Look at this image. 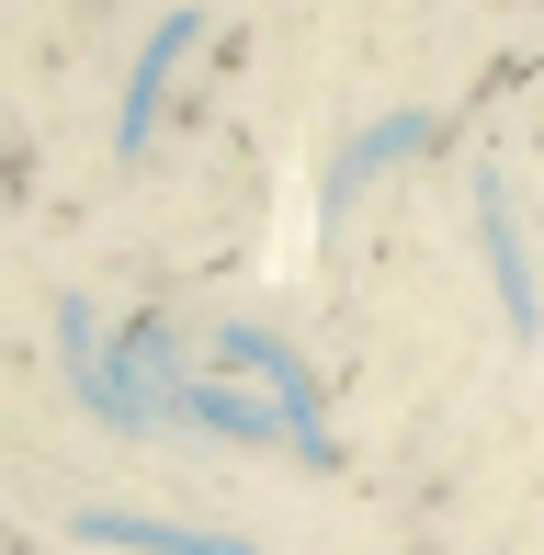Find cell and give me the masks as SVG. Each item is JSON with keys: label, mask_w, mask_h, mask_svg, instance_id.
Here are the masks:
<instances>
[{"label": "cell", "mask_w": 544, "mask_h": 555, "mask_svg": "<svg viewBox=\"0 0 544 555\" xmlns=\"http://www.w3.org/2000/svg\"><path fill=\"white\" fill-rule=\"evenodd\" d=\"M57 351H68V386H80V409H103L114 431H147V420H159V386L126 363V340L91 330V307H57Z\"/></svg>", "instance_id": "obj_1"}, {"label": "cell", "mask_w": 544, "mask_h": 555, "mask_svg": "<svg viewBox=\"0 0 544 555\" xmlns=\"http://www.w3.org/2000/svg\"><path fill=\"white\" fill-rule=\"evenodd\" d=\"M193 35H205V12H170L159 35L137 46V68H126V103H114V147H126V159L147 147V125H159V91H170V68H182V46H193Z\"/></svg>", "instance_id": "obj_2"}, {"label": "cell", "mask_w": 544, "mask_h": 555, "mask_svg": "<svg viewBox=\"0 0 544 555\" xmlns=\"http://www.w3.org/2000/svg\"><path fill=\"white\" fill-rule=\"evenodd\" d=\"M477 261H488V284H500V318L533 340V272H522V238H510V193L500 182H477Z\"/></svg>", "instance_id": "obj_3"}, {"label": "cell", "mask_w": 544, "mask_h": 555, "mask_svg": "<svg viewBox=\"0 0 544 555\" xmlns=\"http://www.w3.org/2000/svg\"><path fill=\"white\" fill-rule=\"evenodd\" d=\"M80 544H114V555H250L228 533H182V521H137V511H80Z\"/></svg>", "instance_id": "obj_4"}, {"label": "cell", "mask_w": 544, "mask_h": 555, "mask_svg": "<svg viewBox=\"0 0 544 555\" xmlns=\"http://www.w3.org/2000/svg\"><path fill=\"white\" fill-rule=\"evenodd\" d=\"M431 147V114H386V125H363L352 147H340V170H329V193H352V182H375V170H398Z\"/></svg>", "instance_id": "obj_5"}, {"label": "cell", "mask_w": 544, "mask_h": 555, "mask_svg": "<svg viewBox=\"0 0 544 555\" xmlns=\"http://www.w3.org/2000/svg\"><path fill=\"white\" fill-rule=\"evenodd\" d=\"M228 363H250V374H261V386H272V409H295V420H318V374L295 363V351L272 340V330H228Z\"/></svg>", "instance_id": "obj_6"}]
</instances>
